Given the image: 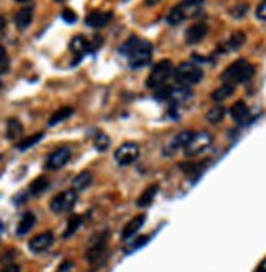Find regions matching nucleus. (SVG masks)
<instances>
[{
    "instance_id": "obj_1",
    "label": "nucleus",
    "mask_w": 266,
    "mask_h": 272,
    "mask_svg": "<svg viewBox=\"0 0 266 272\" xmlns=\"http://www.w3.org/2000/svg\"><path fill=\"white\" fill-rule=\"evenodd\" d=\"M121 54L128 57L132 69H141L149 64L152 59V44L149 41L132 36L121 46Z\"/></svg>"
},
{
    "instance_id": "obj_2",
    "label": "nucleus",
    "mask_w": 266,
    "mask_h": 272,
    "mask_svg": "<svg viewBox=\"0 0 266 272\" xmlns=\"http://www.w3.org/2000/svg\"><path fill=\"white\" fill-rule=\"evenodd\" d=\"M255 74V67L250 64L248 60L245 59H239L232 62L226 71L222 72L221 79L224 83H229V85H237V83H243L248 82Z\"/></svg>"
},
{
    "instance_id": "obj_3",
    "label": "nucleus",
    "mask_w": 266,
    "mask_h": 272,
    "mask_svg": "<svg viewBox=\"0 0 266 272\" xmlns=\"http://www.w3.org/2000/svg\"><path fill=\"white\" fill-rule=\"evenodd\" d=\"M173 77L178 85L191 87L202 80V71L193 62H183L173 71Z\"/></svg>"
},
{
    "instance_id": "obj_4",
    "label": "nucleus",
    "mask_w": 266,
    "mask_h": 272,
    "mask_svg": "<svg viewBox=\"0 0 266 272\" xmlns=\"http://www.w3.org/2000/svg\"><path fill=\"white\" fill-rule=\"evenodd\" d=\"M173 64L169 60V59H165V60H160L158 64L152 69V72L150 75L147 77V82H145V85L147 88H150V90H158V88H162L165 85V82L170 79V77L173 75Z\"/></svg>"
},
{
    "instance_id": "obj_5",
    "label": "nucleus",
    "mask_w": 266,
    "mask_h": 272,
    "mask_svg": "<svg viewBox=\"0 0 266 272\" xmlns=\"http://www.w3.org/2000/svg\"><path fill=\"white\" fill-rule=\"evenodd\" d=\"M77 202V191L75 189H67L59 192L58 196H54L51 200V211L54 214H64L69 212L75 206Z\"/></svg>"
},
{
    "instance_id": "obj_6",
    "label": "nucleus",
    "mask_w": 266,
    "mask_h": 272,
    "mask_svg": "<svg viewBox=\"0 0 266 272\" xmlns=\"http://www.w3.org/2000/svg\"><path fill=\"white\" fill-rule=\"evenodd\" d=\"M211 144H212V135L209 134V132L201 130V132H198V134L194 132V135L190 141V144L185 147V153L188 157H196V155H199V153L204 152Z\"/></svg>"
},
{
    "instance_id": "obj_7",
    "label": "nucleus",
    "mask_w": 266,
    "mask_h": 272,
    "mask_svg": "<svg viewBox=\"0 0 266 272\" xmlns=\"http://www.w3.org/2000/svg\"><path fill=\"white\" fill-rule=\"evenodd\" d=\"M137 157H139V147H137V144H134V142H126L115 152L116 162L120 163L121 166L134 163L137 160Z\"/></svg>"
},
{
    "instance_id": "obj_8",
    "label": "nucleus",
    "mask_w": 266,
    "mask_h": 272,
    "mask_svg": "<svg viewBox=\"0 0 266 272\" xmlns=\"http://www.w3.org/2000/svg\"><path fill=\"white\" fill-rule=\"evenodd\" d=\"M107 240H108V232L98 233L95 238H92V243H90V248L87 251V261L88 262H95L101 257V254L104 253V248H107Z\"/></svg>"
},
{
    "instance_id": "obj_9",
    "label": "nucleus",
    "mask_w": 266,
    "mask_h": 272,
    "mask_svg": "<svg viewBox=\"0 0 266 272\" xmlns=\"http://www.w3.org/2000/svg\"><path fill=\"white\" fill-rule=\"evenodd\" d=\"M69 158H71V150L62 147V149H58L56 152H52L51 155L47 157L46 160V168L47 170H59L62 168L67 162Z\"/></svg>"
},
{
    "instance_id": "obj_10",
    "label": "nucleus",
    "mask_w": 266,
    "mask_h": 272,
    "mask_svg": "<svg viewBox=\"0 0 266 272\" xmlns=\"http://www.w3.org/2000/svg\"><path fill=\"white\" fill-rule=\"evenodd\" d=\"M191 90L190 87H185V85H175V87H169V93H167V100L172 101L175 106L178 104H183L188 100L191 98Z\"/></svg>"
},
{
    "instance_id": "obj_11",
    "label": "nucleus",
    "mask_w": 266,
    "mask_h": 272,
    "mask_svg": "<svg viewBox=\"0 0 266 272\" xmlns=\"http://www.w3.org/2000/svg\"><path fill=\"white\" fill-rule=\"evenodd\" d=\"M54 241V236L51 232H44V233H39L36 235L34 238L30 240V243H28V246H30V249L33 251V253H43V251H46L49 246L52 245Z\"/></svg>"
},
{
    "instance_id": "obj_12",
    "label": "nucleus",
    "mask_w": 266,
    "mask_h": 272,
    "mask_svg": "<svg viewBox=\"0 0 266 272\" xmlns=\"http://www.w3.org/2000/svg\"><path fill=\"white\" fill-rule=\"evenodd\" d=\"M206 34H207V26L204 23H194L186 30L185 39L188 44H198L206 38Z\"/></svg>"
},
{
    "instance_id": "obj_13",
    "label": "nucleus",
    "mask_w": 266,
    "mask_h": 272,
    "mask_svg": "<svg viewBox=\"0 0 266 272\" xmlns=\"http://www.w3.org/2000/svg\"><path fill=\"white\" fill-rule=\"evenodd\" d=\"M111 18H113V13L111 12H92L87 15L85 23L92 28H103L110 23Z\"/></svg>"
},
{
    "instance_id": "obj_14",
    "label": "nucleus",
    "mask_w": 266,
    "mask_h": 272,
    "mask_svg": "<svg viewBox=\"0 0 266 272\" xmlns=\"http://www.w3.org/2000/svg\"><path fill=\"white\" fill-rule=\"evenodd\" d=\"M202 2L204 0H183L181 4H178V10L181 12V15L186 18H190V17H194V15H198V13L201 12V7H202Z\"/></svg>"
},
{
    "instance_id": "obj_15",
    "label": "nucleus",
    "mask_w": 266,
    "mask_h": 272,
    "mask_svg": "<svg viewBox=\"0 0 266 272\" xmlns=\"http://www.w3.org/2000/svg\"><path fill=\"white\" fill-rule=\"evenodd\" d=\"M230 116L234 117L235 122L245 124L250 119V109L243 101H237L232 104V108H230Z\"/></svg>"
},
{
    "instance_id": "obj_16",
    "label": "nucleus",
    "mask_w": 266,
    "mask_h": 272,
    "mask_svg": "<svg viewBox=\"0 0 266 272\" xmlns=\"http://www.w3.org/2000/svg\"><path fill=\"white\" fill-rule=\"evenodd\" d=\"M144 222H145V215H137V217H134L131 222L126 223V227L123 228V233H121L123 240L129 241L132 236L139 232V228L144 225Z\"/></svg>"
},
{
    "instance_id": "obj_17",
    "label": "nucleus",
    "mask_w": 266,
    "mask_h": 272,
    "mask_svg": "<svg viewBox=\"0 0 266 272\" xmlns=\"http://www.w3.org/2000/svg\"><path fill=\"white\" fill-rule=\"evenodd\" d=\"M88 49H90V43L83 36H75L71 41V51L75 54L77 59L83 57V55L88 52Z\"/></svg>"
},
{
    "instance_id": "obj_18",
    "label": "nucleus",
    "mask_w": 266,
    "mask_h": 272,
    "mask_svg": "<svg viewBox=\"0 0 266 272\" xmlns=\"http://www.w3.org/2000/svg\"><path fill=\"white\" fill-rule=\"evenodd\" d=\"M157 192H158V186L157 184H152L149 187H145L144 192L137 197V202H136L137 207H149L153 202V199H155Z\"/></svg>"
},
{
    "instance_id": "obj_19",
    "label": "nucleus",
    "mask_w": 266,
    "mask_h": 272,
    "mask_svg": "<svg viewBox=\"0 0 266 272\" xmlns=\"http://www.w3.org/2000/svg\"><path fill=\"white\" fill-rule=\"evenodd\" d=\"M33 20V9L31 7H25L15 15V25L18 30H25L26 26H30Z\"/></svg>"
},
{
    "instance_id": "obj_20",
    "label": "nucleus",
    "mask_w": 266,
    "mask_h": 272,
    "mask_svg": "<svg viewBox=\"0 0 266 272\" xmlns=\"http://www.w3.org/2000/svg\"><path fill=\"white\" fill-rule=\"evenodd\" d=\"M245 39H247V36H245L243 31L232 33V36H230L226 43V51H239L240 47L245 44Z\"/></svg>"
},
{
    "instance_id": "obj_21",
    "label": "nucleus",
    "mask_w": 266,
    "mask_h": 272,
    "mask_svg": "<svg viewBox=\"0 0 266 272\" xmlns=\"http://www.w3.org/2000/svg\"><path fill=\"white\" fill-rule=\"evenodd\" d=\"M34 223H36V217H34L31 212H26L22 217V220H20L18 227H17V235H20V236L26 235L34 227Z\"/></svg>"
},
{
    "instance_id": "obj_22",
    "label": "nucleus",
    "mask_w": 266,
    "mask_h": 272,
    "mask_svg": "<svg viewBox=\"0 0 266 272\" xmlns=\"http://www.w3.org/2000/svg\"><path fill=\"white\" fill-rule=\"evenodd\" d=\"M234 92H235V87H234V85L224 83V85H221L218 90H214L212 95H211V98H212L214 101H224V100H227Z\"/></svg>"
},
{
    "instance_id": "obj_23",
    "label": "nucleus",
    "mask_w": 266,
    "mask_h": 272,
    "mask_svg": "<svg viewBox=\"0 0 266 272\" xmlns=\"http://www.w3.org/2000/svg\"><path fill=\"white\" fill-rule=\"evenodd\" d=\"M47 187H49V179L46 176H39L30 184V192L33 196H39V194H43Z\"/></svg>"
},
{
    "instance_id": "obj_24",
    "label": "nucleus",
    "mask_w": 266,
    "mask_h": 272,
    "mask_svg": "<svg viewBox=\"0 0 266 272\" xmlns=\"http://www.w3.org/2000/svg\"><path fill=\"white\" fill-rule=\"evenodd\" d=\"M22 132H23V127H22V124H20V121L10 119L9 122H7V139L15 141V139H18L20 135H22Z\"/></svg>"
},
{
    "instance_id": "obj_25",
    "label": "nucleus",
    "mask_w": 266,
    "mask_h": 272,
    "mask_svg": "<svg viewBox=\"0 0 266 272\" xmlns=\"http://www.w3.org/2000/svg\"><path fill=\"white\" fill-rule=\"evenodd\" d=\"M72 114H74L72 108H61L51 116V119H49V125H56V124H59L62 121H66L67 117H71Z\"/></svg>"
},
{
    "instance_id": "obj_26",
    "label": "nucleus",
    "mask_w": 266,
    "mask_h": 272,
    "mask_svg": "<svg viewBox=\"0 0 266 272\" xmlns=\"http://www.w3.org/2000/svg\"><path fill=\"white\" fill-rule=\"evenodd\" d=\"M194 135V132L193 130H183V132H180V134L175 137V141H173V147L175 149H185L188 144H190V141L193 139Z\"/></svg>"
},
{
    "instance_id": "obj_27",
    "label": "nucleus",
    "mask_w": 266,
    "mask_h": 272,
    "mask_svg": "<svg viewBox=\"0 0 266 272\" xmlns=\"http://www.w3.org/2000/svg\"><path fill=\"white\" fill-rule=\"evenodd\" d=\"M90 183H92V174H90L88 171H83L74 179V189L83 191V189H87Z\"/></svg>"
},
{
    "instance_id": "obj_28",
    "label": "nucleus",
    "mask_w": 266,
    "mask_h": 272,
    "mask_svg": "<svg viewBox=\"0 0 266 272\" xmlns=\"http://www.w3.org/2000/svg\"><path fill=\"white\" fill-rule=\"evenodd\" d=\"M224 116H226V108L224 106H214L207 111V114H206V119L209 122H212V124H218L224 119Z\"/></svg>"
},
{
    "instance_id": "obj_29",
    "label": "nucleus",
    "mask_w": 266,
    "mask_h": 272,
    "mask_svg": "<svg viewBox=\"0 0 266 272\" xmlns=\"http://www.w3.org/2000/svg\"><path fill=\"white\" fill-rule=\"evenodd\" d=\"M82 222H83V219L80 217V215H74V217L69 219L67 228H66V232H64V238H69V236H72V235L77 232V230L80 228Z\"/></svg>"
},
{
    "instance_id": "obj_30",
    "label": "nucleus",
    "mask_w": 266,
    "mask_h": 272,
    "mask_svg": "<svg viewBox=\"0 0 266 272\" xmlns=\"http://www.w3.org/2000/svg\"><path fill=\"white\" fill-rule=\"evenodd\" d=\"M41 139H43V132H38V134H34V135H30V137H26V139H22L18 144H17V149L18 150H26V149H30L33 147L34 144H38Z\"/></svg>"
},
{
    "instance_id": "obj_31",
    "label": "nucleus",
    "mask_w": 266,
    "mask_h": 272,
    "mask_svg": "<svg viewBox=\"0 0 266 272\" xmlns=\"http://www.w3.org/2000/svg\"><path fill=\"white\" fill-rule=\"evenodd\" d=\"M147 241H149V236H145V235L139 236V238L132 240V241H128V245L124 246V253H126V254H131V253H134V251H137L139 248H142Z\"/></svg>"
},
{
    "instance_id": "obj_32",
    "label": "nucleus",
    "mask_w": 266,
    "mask_h": 272,
    "mask_svg": "<svg viewBox=\"0 0 266 272\" xmlns=\"http://www.w3.org/2000/svg\"><path fill=\"white\" fill-rule=\"evenodd\" d=\"M181 170H183L188 176H194L198 178L199 174L202 173V170H204V165H199V163H188V165H181Z\"/></svg>"
},
{
    "instance_id": "obj_33",
    "label": "nucleus",
    "mask_w": 266,
    "mask_h": 272,
    "mask_svg": "<svg viewBox=\"0 0 266 272\" xmlns=\"http://www.w3.org/2000/svg\"><path fill=\"white\" fill-rule=\"evenodd\" d=\"M247 12H248V4L240 2V4H237L230 9V15H232L234 18H243Z\"/></svg>"
},
{
    "instance_id": "obj_34",
    "label": "nucleus",
    "mask_w": 266,
    "mask_h": 272,
    "mask_svg": "<svg viewBox=\"0 0 266 272\" xmlns=\"http://www.w3.org/2000/svg\"><path fill=\"white\" fill-rule=\"evenodd\" d=\"M167 22H169L170 25H180L181 22H185V17L181 15L178 7H173V9L170 10L169 17H167Z\"/></svg>"
},
{
    "instance_id": "obj_35",
    "label": "nucleus",
    "mask_w": 266,
    "mask_h": 272,
    "mask_svg": "<svg viewBox=\"0 0 266 272\" xmlns=\"http://www.w3.org/2000/svg\"><path fill=\"white\" fill-rule=\"evenodd\" d=\"M108 145H110V139L104 135V134H96L95 137V149L98 152H104L108 149Z\"/></svg>"
},
{
    "instance_id": "obj_36",
    "label": "nucleus",
    "mask_w": 266,
    "mask_h": 272,
    "mask_svg": "<svg viewBox=\"0 0 266 272\" xmlns=\"http://www.w3.org/2000/svg\"><path fill=\"white\" fill-rule=\"evenodd\" d=\"M9 67H10V60H9V55H7V51L0 46V75L9 72Z\"/></svg>"
},
{
    "instance_id": "obj_37",
    "label": "nucleus",
    "mask_w": 266,
    "mask_h": 272,
    "mask_svg": "<svg viewBox=\"0 0 266 272\" xmlns=\"http://www.w3.org/2000/svg\"><path fill=\"white\" fill-rule=\"evenodd\" d=\"M62 18H64L67 23H75V20H77V15H75V13H74L72 10L66 9L64 12H62Z\"/></svg>"
},
{
    "instance_id": "obj_38",
    "label": "nucleus",
    "mask_w": 266,
    "mask_h": 272,
    "mask_svg": "<svg viewBox=\"0 0 266 272\" xmlns=\"http://www.w3.org/2000/svg\"><path fill=\"white\" fill-rule=\"evenodd\" d=\"M256 17L263 20V22H266V0H263V2L258 5V9H256Z\"/></svg>"
},
{
    "instance_id": "obj_39",
    "label": "nucleus",
    "mask_w": 266,
    "mask_h": 272,
    "mask_svg": "<svg viewBox=\"0 0 266 272\" xmlns=\"http://www.w3.org/2000/svg\"><path fill=\"white\" fill-rule=\"evenodd\" d=\"M59 272H74V264L72 262H64L59 267Z\"/></svg>"
},
{
    "instance_id": "obj_40",
    "label": "nucleus",
    "mask_w": 266,
    "mask_h": 272,
    "mask_svg": "<svg viewBox=\"0 0 266 272\" xmlns=\"http://www.w3.org/2000/svg\"><path fill=\"white\" fill-rule=\"evenodd\" d=\"M0 272H20V267L15 266V264H10V266H5Z\"/></svg>"
},
{
    "instance_id": "obj_41",
    "label": "nucleus",
    "mask_w": 266,
    "mask_h": 272,
    "mask_svg": "<svg viewBox=\"0 0 266 272\" xmlns=\"http://www.w3.org/2000/svg\"><path fill=\"white\" fill-rule=\"evenodd\" d=\"M253 272H266V257H264V259H263L260 264H258L256 269H255Z\"/></svg>"
},
{
    "instance_id": "obj_42",
    "label": "nucleus",
    "mask_w": 266,
    "mask_h": 272,
    "mask_svg": "<svg viewBox=\"0 0 266 272\" xmlns=\"http://www.w3.org/2000/svg\"><path fill=\"white\" fill-rule=\"evenodd\" d=\"M160 0H145V5H149V7H152V5H155V4H158Z\"/></svg>"
},
{
    "instance_id": "obj_43",
    "label": "nucleus",
    "mask_w": 266,
    "mask_h": 272,
    "mask_svg": "<svg viewBox=\"0 0 266 272\" xmlns=\"http://www.w3.org/2000/svg\"><path fill=\"white\" fill-rule=\"evenodd\" d=\"M5 28V18L4 17H0V31H2Z\"/></svg>"
},
{
    "instance_id": "obj_44",
    "label": "nucleus",
    "mask_w": 266,
    "mask_h": 272,
    "mask_svg": "<svg viewBox=\"0 0 266 272\" xmlns=\"http://www.w3.org/2000/svg\"><path fill=\"white\" fill-rule=\"evenodd\" d=\"M15 2H20V4H23V2H30V0H15Z\"/></svg>"
},
{
    "instance_id": "obj_45",
    "label": "nucleus",
    "mask_w": 266,
    "mask_h": 272,
    "mask_svg": "<svg viewBox=\"0 0 266 272\" xmlns=\"http://www.w3.org/2000/svg\"><path fill=\"white\" fill-rule=\"evenodd\" d=\"M56 2H62V0H56Z\"/></svg>"
}]
</instances>
